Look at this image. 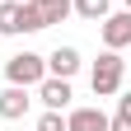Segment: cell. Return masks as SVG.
<instances>
[{
  "mask_svg": "<svg viewBox=\"0 0 131 131\" xmlns=\"http://www.w3.org/2000/svg\"><path fill=\"white\" fill-rule=\"evenodd\" d=\"M122 5H126V9H131V0H122Z\"/></svg>",
  "mask_w": 131,
  "mask_h": 131,
  "instance_id": "cell-14",
  "label": "cell"
},
{
  "mask_svg": "<svg viewBox=\"0 0 131 131\" xmlns=\"http://www.w3.org/2000/svg\"><path fill=\"white\" fill-rule=\"evenodd\" d=\"M122 75H126V61H122V52L103 47V56H98V61H94V70H89L94 98H112V94L122 89Z\"/></svg>",
  "mask_w": 131,
  "mask_h": 131,
  "instance_id": "cell-1",
  "label": "cell"
},
{
  "mask_svg": "<svg viewBox=\"0 0 131 131\" xmlns=\"http://www.w3.org/2000/svg\"><path fill=\"white\" fill-rule=\"evenodd\" d=\"M38 131H66V112H56V108H47L42 117H38Z\"/></svg>",
  "mask_w": 131,
  "mask_h": 131,
  "instance_id": "cell-11",
  "label": "cell"
},
{
  "mask_svg": "<svg viewBox=\"0 0 131 131\" xmlns=\"http://www.w3.org/2000/svg\"><path fill=\"white\" fill-rule=\"evenodd\" d=\"M98 38H103V47H112V52L131 47V9L103 14V19H98Z\"/></svg>",
  "mask_w": 131,
  "mask_h": 131,
  "instance_id": "cell-3",
  "label": "cell"
},
{
  "mask_svg": "<svg viewBox=\"0 0 131 131\" xmlns=\"http://www.w3.org/2000/svg\"><path fill=\"white\" fill-rule=\"evenodd\" d=\"M117 117H126V122H131V89L117 98Z\"/></svg>",
  "mask_w": 131,
  "mask_h": 131,
  "instance_id": "cell-12",
  "label": "cell"
},
{
  "mask_svg": "<svg viewBox=\"0 0 131 131\" xmlns=\"http://www.w3.org/2000/svg\"><path fill=\"white\" fill-rule=\"evenodd\" d=\"M28 103H33L28 89H24V84H9L5 94H0V117H5V122H19L24 112H28Z\"/></svg>",
  "mask_w": 131,
  "mask_h": 131,
  "instance_id": "cell-7",
  "label": "cell"
},
{
  "mask_svg": "<svg viewBox=\"0 0 131 131\" xmlns=\"http://www.w3.org/2000/svg\"><path fill=\"white\" fill-rule=\"evenodd\" d=\"M75 70H80V52H75V47H56V52L47 56V75L75 80Z\"/></svg>",
  "mask_w": 131,
  "mask_h": 131,
  "instance_id": "cell-8",
  "label": "cell"
},
{
  "mask_svg": "<svg viewBox=\"0 0 131 131\" xmlns=\"http://www.w3.org/2000/svg\"><path fill=\"white\" fill-rule=\"evenodd\" d=\"M70 9L80 14V19H89V24H98L103 14H112V0H70Z\"/></svg>",
  "mask_w": 131,
  "mask_h": 131,
  "instance_id": "cell-10",
  "label": "cell"
},
{
  "mask_svg": "<svg viewBox=\"0 0 131 131\" xmlns=\"http://www.w3.org/2000/svg\"><path fill=\"white\" fill-rule=\"evenodd\" d=\"M38 98H42V103L47 108H56V112H66V108H70V80H61V75H42V84H38Z\"/></svg>",
  "mask_w": 131,
  "mask_h": 131,
  "instance_id": "cell-4",
  "label": "cell"
},
{
  "mask_svg": "<svg viewBox=\"0 0 131 131\" xmlns=\"http://www.w3.org/2000/svg\"><path fill=\"white\" fill-rule=\"evenodd\" d=\"M66 131H108L103 108H70L66 112Z\"/></svg>",
  "mask_w": 131,
  "mask_h": 131,
  "instance_id": "cell-5",
  "label": "cell"
},
{
  "mask_svg": "<svg viewBox=\"0 0 131 131\" xmlns=\"http://www.w3.org/2000/svg\"><path fill=\"white\" fill-rule=\"evenodd\" d=\"M42 75H47V56H38V52H14L5 61V80L9 84L33 89V84H42Z\"/></svg>",
  "mask_w": 131,
  "mask_h": 131,
  "instance_id": "cell-2",
  "label": "cell"
},
{
  "mask_svg": "<svg viewBox=\"0 0 131 131\" xmlns=\"http://www.w3.org/2000/svg\"><path fill=\"white\" fill-rule=\"evenodd\" d=\"M108 131H131V122L126 117H108Z\"/></svg>",
  "mask_w": 131,
  "mask_h": 131,
  "instance_id": "cell-13",
  "label": "cell"
},
{
  "mask_svg": "<svg viewBox=\"0 0 131 131\" xmlns=\"http://www.w3.org/2000/svg\"><path fill=\"white\" fill-rule=\"evenodd\" d=\"M19 33H24V5L0 0V38H19Z\"/></svg>",
  "mask_w": 131,
  "mask_h": 131,
  "instance_id": "cell-9",
  "label": "cell"
},
{
  "mask_svg": "<svg viewBox=\"0 0 131 131\" xmlns=\"http://www.w3.org/2000/svg\"><path fill=\"white\" fill-rule=\"evenodd\" d=\"M28 5H33V14H38V24L42 28H52V24H66V19H70V0H28Z\"/></svg>",
  "mask_w": 131,
  "mask_h": 131,
  "instance_id": "cell-6",
  "label": "cell"
}]
</instances>
